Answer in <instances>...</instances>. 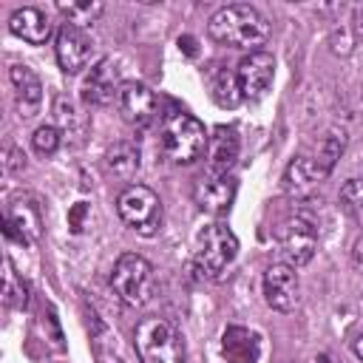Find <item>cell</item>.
Wrapping results in <instances>:
<instances>
[{"mask_svg": "<svg viewBox=\"0 0 363 363\" xmlns=\"http://www.w3.org/2000/svg\"><path fill=\"white\" fill-rule=\"evenodd\" d=\"M275 241H278V252H281L284 264L303 267V264L312 261V255L318 250V227L306 213L292 210V216H286L278 224Z\"/></svg>", "mask_w": 363, "mask_h": 363, "instance_id": "52a82bcc", "label": "cell"}, {"mask_svg": "<svg viewBox=\"0 0 363 363\" xmlns=\"http://www.w3.org/2000/svg\"><path fill=\"white\" fill-rule=\"evenodd\" d=\"M60 142H62V133L57 130V125H40V128L34 130V136H31V147H34L40 156L57 153Z\"/></svg>", "mask_w": 363, "mask_h": 363, "instance_id": "cb8c5ba5", "label": "cell"}, {"mask_svg": "<svg viewBox=\"0 0 363 363\" xmlns=\"http://www.w3.org/2000/svg\"><path fill=\"white\" fill-rule=\"evenodd\" d=\"M3 303H6V306H14V309H26V303H28V289H26V284H17V278H14L11 269L6 272Z\"/></svg>", "mask_w": 363, "mask_h": 363, "instance_id": "484cf974", "label": "cell"}, {"mask_svg": "<svg viewBox=\"0 0 363 363\" xmlns=\"http://www.w3.org/2000/svg\"><path fill=\"white\" fill-rule=\"evenodd\" d=\"M133 346L142 363H182L184 346L176 326L164 318H145L133 332Z\"/></svg>", "mask_w": 363, "mask_h": 363, "instance_id": "5b68a950", "label": "cell"}, {"mask_svg": "<svg viewBox=\"0 0 363 363\" xmlns=\"http://www.w3.org/2000/svg\"><path fill=\"white\" fill-rule=\"evenodd\" d=\"M111 286L128 306H145L156 292V272L147 258L136 252H125L113 264Z\"/></svg>", "mask_w": 363, "mask_h": 363, "instance_id": "8992f818", "label": "cell"}, {"mask_svg": "<svg viewBox=\"0 0 363 363\" xmlns=\"http://www.w3.org/2000/svg\"><path fill=\"white\" fill-rule=\"evenodd\" d=\"M193 196H196V204L204 210V213H213V216H221L233 207V199H235V179L227 173V176H218V173H204L196 187H193Z\"/></svg>", "mask_w": 363, "mask_h": 363, "instance_id": "5bb4252c", "label": "cell"}, {"mask_svg": "<svg viewBox=\"0 0 363 363\" xmlns=\"http://www.w3.org/2000/svg\"><path fill=\"white\" fill-rule=\"evenodd\" d=\"M57 9H60L62 17H65L71 26H77V28L91 26V23L105 11V6H102L99 0H88V3H57Z\"/></svg>", "mask_w": 363, "mask_h": 363, "instance_id": "603a6c76", "label": "cell"}, {"mask_svg": "<svg viewBox=\"0 0 363 363\" xmlns=\"http://www.w3.org/2000/svg\"><path fill=\"white\" fill-rule=\"evenodd\" d=\"M105 159H108V167L116 176H122V179H130L139 170V147L133 142H116V145H111L108 153H105Z\"/></svg>", "mask_w": 363, "mask_h": 363, "instance_id": "44dd1931", "label": "cell"}, {"mask_svg": "<svg viewBox=\"0 0 363 363\" xmlns=\"http://www.w3.org/2000/svg\"><path fill=\"white\" fill-rule=\"evenodd\" d=\"M207 130L204 125L184 113V111H170L164 113L162 119V130H159V145H162V153L176 162V164H193L204 147H207Z\"/></svg>", "mask_w": 363, "mask_h": 363, "instance_id": "3957f363", "label": "cell"}, {"mask_svg": "<svg viewBox=\"0 0 363 363\" xmlns=\"http://www.w3.org/2000/svg\"><path fill=\"white\" fill-rule=\"evenodd\" d=\"M238 255V238L224 221H213L199 233L193 264L196 272L204 278H221V272L235 261Z\"/></svg>", "mask_w": 363, "mask_h": 363, "instance_id": "277c9868", "label": "cell"}, {"mask_svg": "<svg viewBox=\"0 0 363 363\" xmlns=\"http://www.w3.org/2000/svg\"><path fill=\"white\" fill-rule=\"evenodd\" d=\"M241 150V139L235 133V128L230 125H216L210 139H207V156H210V170L207 173H218L227 176L238 159Z\"/></svg>", "mask_w": 363, "mask_h": 363, "instance_id": "9a60e30c", "label": "cell"}, {"mask_svg": "<svg viewBox=\"0 0 363 363\" xmlns=\"http://www.w3.org/2000/svg\"><path fill=\"white\" fill-rule=\"evenodd\" d=\"M116 213L139 235H156V230L162 227V201L145 184L125 187L116 199Z\"/></svg>", "mask_w": 363, "mask_h": 363, "instance_id": "ba28073f", "label": "cell"}, {"mask_svg": "<svg viewBox=\"0 0 363 363\" xmlns=\"http://www.w3.org/2000/svg\"><path fill=\"white\" fill-rule=\"evenodd\" d=\"M352 258H354V264H357V269H363V238H357V241H354V250H352Z\"/></svg>", "mask_w": 363, "mask_h": 363, "instance_id": "4dcf8cb0", "label": "cell"}, {"mask_svg": "<svg viewBox=\"0 0 363 363\" xmlns=\"http://www.w3.org/2000/svg\"><path fill=\"white\" fill-rule=\"evenodd\" d=\"M6 235L20 244H31L40 238V210L31 201H14L6 218Z\"/></svg>", "mask_w": 363, "mask_h": 363, "instance_id": "ffe728a7", "label": "cell"}, {"mask_svg": "<svg viewBox=\"0 0 363 363\" xmlns=\"http://www.w3.org/2000/svg\"><path fill=\"white\" fill-rule=\"evenodd\" d=\"M9 79L14 85V99H17V111L23 119H31L37 111H40V102H43V82L40 77L28 68V65H11L9 68Z\"/></svg>", "mask_w": 363, "mask_h": 363, "instance_id": "2e32d148", "label": "cell"}, {"mask_svg": "<svg viewBox=\"0 0 363 363\" xmlns=\"http://www.w3.org/2000/svg\"><path fill=\"white\" fill-rule=\"evenodd\" d=\"M85 218H88V204L85 201H77L71 210H68V227L74 233H82L85 230Z\"/></svg>", "mask_w": 363, "mask_h": 363, "instance_id": "83f0119b", "label": "cell"}, {"mask_svg": "<svg viewBox=\"0 0 363 363\" xmlns=\"http://www.w3.org/2000/svg\"><path fill=\"white\" fill-rule=\"evenodd\" d=\"M213 96H216V102L221 108H235L244 99L241 88H238V79H235V71H227V68L216 71V77H213Z\"/></svg>", "mask_w": 363, "mask_h": 363, "instance_id": "7402d4cb", "label": "cell"}, {"mask_svg": "<svg viewBox=\"0 0 363 363\" xmlns=\"http://www.w3.org/2000/svg\"><path fill=\"white\" fill-rule=\"evenodd\" d=\"M312 363H337V360H335L332 354H318V357H315Z\"/></svg>", "mask_w": 363, "mask_h": 363, "instance_id": "d6a6232c", "label": "cell"}, {"mask_svg": "<svg viewBox=\"0 0 363 363\" xmlns=\"http://www.w3.org/2000/svg\"><path fill=\"white\" fill-rule=\"evenodd\" d=\"M3 167H6V173H17V170H23L26 167V156L14 147V145H6V150H3Z\"/></svg>", "mask_w": 363, "mask_h": 363, "instance_id": "4316f807", "label": "cell"}, {"mask_svg": "<svg viewBox=\"0 0 363 363\" xmlns=\"http://www.w3.org/2000/svg\"><path fill=\"white\" fill-rule=\"evenodd\" d=\"M122 79H119V71H116V62L111 60V57H102V60H96L91 68H88V74H85V79H82V99L88 102V105H111V102H116L119 99V91H122Z\"/></svg>", "mask_w": 363, "mask_h": 363, "instance_id": "30bf717a", "label": "cell"}, {"mask_svg": "<svg viewBox=\"0 0 363 363\" xmlns=\"http://www.w3.org/2000/svg\"><path fill=\"white\" fill-rule=\"evenodd\" d=\"M57 62L65 74H77L88 65L91 54H94V40L91 34H85L82 28L65 23L60 31H57Z\"/></svg>", "mask_w": 363, "mask_h": 363, "instance_id": "4fadbf2b", "label": "cell"}, {"mask_svg": "<svg viewBox=\"0 0 363 363\" xmlns=\"http://www.w3.org/2000/svg\"><path fill=\"white\" fill-rule=\"evenodd\" d=\"M264 298L275 312H292L301 298L298 272L289 264H272L264 272Z\"/></svg>", "mask_w": 363, "mask_h": 363, "instance_id": "8fae6325", "label": "cell"}, {"mask_svg": "<svg viewBox=\"0 0 363 363\" xmlns=\"http://www.w3.org/2000/svg\"><path fill=\"white\" fill-rule=\"evenodd\" d=\"M119 111H122V119L136 128V130H145L156 122V113H159V99L156 94L142 85V82H125L122 91H119V99H116Z\"/></svg>", "mask_w": 363, "mask_h": 363, "instance_id": "9c48e42d", "label": "cell"}, {"mask_svg": "<svg viewBox=\"0 0 363 363\" xmlns=\"http://www.w3.org/2000/svg\"><path fill=\"white\" fill-rule=\"evenodd\" d=\"M352 349H354V354H357V357L363 360V332H360V335L354 337V343H352Z\"/></svg>", "mask_w": 363, "mask_h": 363, "instance_id": "1f68e13d", "label": "cell"}, {"mask_svg": "<svg viewBox=\"0 0 363 363\" xmlns=\"http://www.w3.org/2000/svg\"><path fill=\"white\" fill-rule=\"evenodd\" d=\"M9 28L11 34H17L20 40L31 43V45H40L51 37V20L43 9H34V6H26V9H17L11 17H9Z\"/></svg>", "mask_w": 363, "mask_h": 363, "instance_id": "ac0fdd59", "label": "cell"}, {"mask_svg": "<svg viewBox=\"0 0 363 363\" xmlns=\"http://www.w3.org/2000/svg\"><path fill=\"white\" fill-rule=\"evenodd\" d=\"M221 354L227 357V363H258L261 340L247 326H227L221 335Z\"/></svg>", "mask_w": 363, "mask_h": 363, "instance_id": "e0dca14e", "label": "cell"}, {"mask_svg": "<svg viewBox=\"0 0 363 363\" xmlns=\"http://www.w3.org/2000/svg\"><path fill=\"white\" fill-rule=\"evenodd\" d=\"M272 77H275V60L272 54L267 51H252L247 54L238 68H235V79H238V88H241V96L244 99H258L267 94V88L272 85Z\"/></svg>", "mask_w": 363, "mask_h": 363, "instance_id": "7c38bea8", "label": "cell"}, {"mask_svg": "<svg viewBox=\"0 0 363 363\" xmlns=\"http://www.w3.org/2000/svg\"><path fill=\"white\" fill-rule=\"evenodd\" d=\"M340 199H343L346 210L363 224V179H349L340 187Z\"/></svg>", "mask_w": 363, "mask_h": 363, "instance_id": "d4e9b609", "label": "cell"}, {"mask_svg": "<svg viewBox=\"0 0 363 363\" xmlns=\"http://www.w3.org/2000/svg\"><path fill=\"white\" fill-rule=\"evenodd\" d=\"M196 45H199V43H196V37H190V34H182V37H179V48H182L187 57H196V54H199V48H196Z\"/></svg>", "mask_w": 363, "mask_h": 363, "instance_id": "f1b7e54d", "label": "cell"}, {"mask_svg": "<svg viewBox=\"0 0 363 363\" xmlns=\"http://www.w3.org/2000/svg\"><path fill=\"white\" fill-rule=\"evenodd\" d=\"M354 37L363 40V3L354 9Z\"/></svg>", "mask_w": 363, "mask_h": 363, "instance_id": "f546056e", "label": "cell"}, {"mask_svg": "<svg viewBox=\"0 0 363 363\" xmlns=\"http://www.w3.org/2000/svg\"><path fill=\"white\" fill-rule=\"evenodd\" d=\"M343 145H346L343 130H340V133H337V130H329L318 145H312L306 153H301V156L289 164V170H286V176H284L286 190H289L292 196H306L315 184H320V182L332 173L335 162H337L340 153H343Z\"/></svg>", "mask_w": 363, "mask_h": 363, "instance_id": "7a4b0ae2", "label": "cell"}, {"mask_svg": "<svg viewBox=\"0 0 363 363\" xmlns=\"http://www.w3.org/2000/svg\"><path fill=\"white\" fill-rule=\"evenodd\" d=\"M54 122H57V130L62 133V139L71 142V145H79L85 139V133H88V116L65 94H60L54 99Z\"/></svg>", "mask_w": 363, "mask_h": 363, "instance_id": "d6986e66", "label": "cell"}, {"mask_svg": "<svg viewBox=\"0 0 363 363\" xmlns=\"http://www.w3.org/2000/svg\"><path fill=\"white\" fill-rule=\"evenodd\" d=\"M207 31L216 43L230 45V48H241V51H261V45L269 37V23L267 17L247 3H233V6H221L210 23Z\"/></svg>", "mask_w": 363, "mask_h": 363, "instance_id": "6da1fadb", "label": "cell"}]
</instances>
